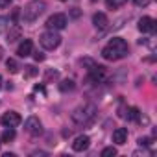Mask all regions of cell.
<instances>
[{
  "label": "cell",
  "mask_w": 157,
  "mask_h": 157,
  "mask_svg": "<svg viewBox=\"0 0 157 157\" xmlns=\"http://www.w3.org/2000/svg\"><path fill=\"white\" fill-rule=\"evenodd\" d=\"M129 54V46L124 39L120 37H113L104 48H102V57L107 61H118L122 57H126Z\"/></svg>",
  "instance_id": "obj_1"
},
{
  "label": "cell",
  "mask_w": 157,
  "mask_h": 157,
  "mask_svg": "<svg viewBox=\"0 0 157 157\" xmlns=\"http://www.w3.org/2000/svg\"><path fill=\"white\" fill-rule=\"evenodd\" d=\"M72 122L78 124V126H89L94 122L96 118V107L93 104H85V105H80V107H76L70 115Z\"/></svg>",
  "instance_id": "obj_2"
},
{
  "label": "cell",
  "mask_w": 157,
  "mask_h": 157,
  "mask_svg": "<svg viewBox=\"0 0 157 157\" xmlns=\"http://www.w3.org/2000/svg\"><path fill=\"white\" fill-rule=\"evenodd\" d=\"M46 10V4L43 2V0H32V2H28L22 10H21V15H22V21L24 22H33L37 21Z\"/></svg>",
  "instance_id": "obj_3"
},
{
  "label": "cell",
  "mask_w": 157,
  "mask_h": 157,
  "mask_svg": "<svg viewBox=\"0 0 157 157\" xmlns=\"http://www.w3.org/2000/svg\"><path fill=\"white\" fill-rule=\"evenodd\" d=\"M39 43L44 50H56L59 44H61V35L56 32V30H48V32H43L41 37H39Z\"/></svg>",
  "instance_id": "obj_4"
},
{
  "label": "cell",
  "mask_w": 157,
  "mask_h": 157,
  "mask_svg": "<svg viewBox=\"0 0 157 157\" xmlns=\"http://www.w3.org/2000/svg\"><path fill=\"white\" fill-rule=\"evenodd\" d=\"M67 24H68V21H67V15H63V13H54L46 21V28L48 30H56V32L57 30H63Z\"/></svg>",
  "instance_id": "obj_5"
},
{
  "label": "cell",
  "mask_w": 157,
  "mask_h": 157,
  "mask_svg": "<svg viewBox=\"0 0 157 157\" xmlns=\"http://www.w3.org/2000/svg\"><path fill=\"white\" fill-rule=\"evenodd\" d=\"M89 70V80L93 82V83H102V82H105V78H107V72H105V67H102V65H93L91 68H87Z\"/></svg>",
  "instance_id": "obj_6"
},
{
  "label": "cell",
  "mask_w": 157,
  "mask_h": 157,
  "mask_svg": "<svg viewBox=\"0 0 157 157\" xmlns=\"http://www.w3.org/2000/svg\"><path fill=\"white\" fill-rule=\"evenodd\" d=\"M24 129H26L30 135H41V133H43V124H41V120H39L37 117H30V118H26V122H24Z\"/></svg>",
  "instance_id": "obj_7"
},
{
  "label": "cell",
  "mask_w": 157,
  "mask_h": 157,
  "mask_svg": "<svg viewBox=\"0 0 157 157\" xmlns=\"http://www.w3.org/2000/svg\"><path fill=\"white\" fill-rule=\"evenodd\" d=\"M0 120H2V124H4L6 128H17V126L22 122V118H21V115H19L17 111H8V113H4Z\"/></svg>",
  "instance_id": "obj_8"
},
{
  "label": "cell",
  "mask_w": 157,
  "mask_h": 157,
  "mask_svg": "<svg viewBox=\"0 0 157 157\" xmlns=\"http://www.w3.org/2000/svg\"><path fill=\"white\" fill-rule=\"evenodd\" d=\"M137 28H139L140 33H153L155 32V21L151 17H142L139 21V26Z\"/></svg>",
  "instance_id": "obj_9"
},
{
  "label": "cell",
  "mask_w": 157,
  "mask_h": 157,
  "mask_svg": "<svg viewBox=\"0 0 157 157\" xmlns=\"http://www.w3.org/2000/svg\"><path fill=\"white\" fill-rule=\"evenodd\" d=\"M91 146V139L87 135H80V137H76L74 142H72V150L74 151H85L87 148Z\"/></svg>",
  "instance_id": "obj_10"
},
{
  "label": "cell",
  "mask_w": 157,
  "mask_h": 157,
  "mask_svg": "<svg viewBox=\"0 0 157 157\" xmlns=\"http://www.w3.org/2000/svg\"><path fill=\"white\" fill-rule=\"evenodd\" d=\"M32 52H33V43H32L30 39H24V41L19 44V48H17V56H19V57H28Z\"/></svg>",
  "instance_id": "obj_11"
},
{
  "label": "cell",
  "mask_w": 157,
  "mask_h": 157,
  "mask_svg": "<svg viewBox=\"0 0 157 157\" xmlns=\"http://www.w3.org/2000/svg\"><path fill=\"white\" fill-rule=\"evenodd\" d=\"M126 140H128V129L126 128H117L113 131V142L122 146V144H126Z\"/></svg>",
  "instance_id": "obj_12"
},
{
  "label": "cell",
  "mask_w": 157,
  "mask_h": 157,
  "mask_svg": "<svg viewBox=\"0 0 157 157\" xmlns=\"http://www.w3.org/2000/svg\"><path fill=\"white\" fill-rule=\"evenodd\" d=\"M93 24L98 28V30H105L107 28V24H109V21H107V15L105 13H94L93 15Z\"/></svg>",
  "instance_id": "obj_13"
},
{
  "label": "cell",
  "mask_w": 157,
  "mask_h": 157,
  "mask_svg": "<svg viewBox=\"0 0 157 157\" xmlns=\"http://www.w3.org/2000/svg\"><path fill=\"white\" fill-rule=\"evenodd\" d=\"M122 117H126L131 122H139L140 120V111H139V107H128L126 109V115H122Z\"/></svg>",
  "instance_id": "obj_14"
},
{
  "label": "cell",
  "mask_w": 157,
  "mask_h": 157,
  "mask_svg": "<svg viewBox=\"0 0 157 157\" xmlns=\"http://www.w3.org/2000/svg\"><path fill=\"white\" fill-rule=\"evenodd\" d=\"M13 139H15V129L13 128H6L2 131V137H0V140H2V142H11Z\"/></svg>",
  "instance_id": "obj_15"
},
{
  "label": "cell",
  "mask_w": 157,
  "mask_h": 157,
  "mask_svg": "<svg viewBox=\"0 0 157 157\" xmlns=\"http://www.w3.org/2000/svg\"><path fill=\"white\" fill-rule=\"evenodd\" d=\"M17 39H21V28H19V26H13V28L8 32V41H10V43H15Z\"/></svg>",
  "instance_id": "obj_16"
},
{
  "label": "cell",
  "mask_w": 157,
  "mask_h": 157,
  "mask_svg": "<svg viewBox=\"0 0 157 157\" xmlns=\"http://www.w3.org/2000/svg\"><path fill=\"white\" fill-rule=\"evenodd\" d=\"M74 87H76V85H74V82H72V80H63V82L59 83V91H61V93L74 91Z\"/></svg>",
  "instance_id": "obj_17"
},
{
  "label": "cell",
  "mask_w": 157,
  "mask_h": 157,
  "mask_svg": "<svg viewBox=\"0 0 157 157\" xmlns=\"http://www.w3.org/2000/svg\"><path fill=\"white\" fill-rule=\"evenodd\" d=\"M126 2H128V0H105V6H107L109 10H118V8H122Z\"/></svg>",
  "instance_id": "obj_18"
},
{
  "label": "cell",
  "mask_w": 157,
  "mask_h": 157,
  "mask_svg": "<svg viewBox=\"0 0 157 157\" xmlns=\"http://www.w3.org/2000/svg\"><path fill=\"white\" fill-rule=\"evenodd\" d=\"M6 67H8V70H10L11 74H17V72H19V65H17V61L11 59V57L6 61Z\"/></svg>",
  "instance_id": "obj_19"
},
{
  "label": "cell",
  "mask_w": 157,
  "mask_h": 157,
  "mask_svg": "<svg viewBox=\"0 0 157 157\" xmlns=\"http://www.w3.org/2000/svg\"><path fill=\"white\" fill-rule=\"evenodd\" d=\"M37 74H39V70H37L35 67H32V65L24 67V76H26V78H33V76H37Z\"/></svg>",
  "instance_id": "obj_20"
},
{
  "label": "cell",
  "mask_w": 157,
  "mask_h": 157,
  "mask_svg": "<svg viewBox=\"0 0 157 157\" xmlns=\"http://www.w3.org/2000/svg\"><path fill=\"white\" fill-rule=\"evenodd\" d=\"M113 155H117V148L115 146H107V148L102 150V157H113Z\"/></svg>",
  "instance_id": "obj_21"
},
{
  "label": "cell",
  "mask_w": 157,
  "mask_h": 157,
  "mask_svg": "<svg viewBox=\"0 0 157 157\" xmlns=\"http://www.w3.org/2000/svg\"><path fill=\"white\" fill-rule=\"evenodd\" d=\"M8 22H10V21H8L6 17H0V33H4V32H6V28L10 26Z\"/></svg>",
  "instance_id": "obj_22"
},
{
  "label": "cell",
  "mask_w": 157,
  "mask_h": 157,
  "mask_svg": "<svg viewBox=\"0 0 157 157\" xmlns=\"http://www.w3.org/2000/svg\"><path fill=\"white\" fill-rule=\"evenodd\" d=\"M135 2V6H139V8H146L148 4H150V0H133Z\"/></svg>",
  "instance_id": "obj_23"
},
{
  "label": "cell",
  "mask_w": 157,
  "mask_h": 157,
  "mask_svg": "<svg viewBox=\"0 0 157 157\" xmlns=\"http://www.w3.org/2000/svg\"><path fill=\"white\" fill-rule=\"evenodd\" d=\"M10 6H11V0H0V8H2V10L10 8Z\"/></svg>",
  "instance_id": "obj_24"
},
{
  "label": "cell",
  "mask_w": 157,
  "mask_h": 157,
  "mask_svg": "<svg viewBox=\"0 0 157 157\" xmlns=\"http://www.w3.org/2000/svg\"><path fill=\"white\" fill-rule=\"evenodd\" d=\"M139 144L140 146H150V139H146V137L144 139H139Z\"/></svg>",
  "instance_id": "obj_25"
},
{
  "label": "cell",
  "mask_w": 157,
  "mask_h": 157,
  "mask_svg": "<svg viewBox=\"0 0 157 157\" xmlns=\"http://www.w3.org/2000/svg\"><path fill=\"white\" fill-rule=\"evenodd\" d=\"M70 15H72L74 19H78V17H80V10H78V8H72V11H70Z\"/></svg>",
  "instance_id": "obj_26"
},
{
  "label": "cell",
  "mask_w": 157,
  "mask_h": 157,
  "mask_svg": "<svg viewBox=\"0 0 157 157\" xmlns=\"http://www.w3.org/2000/svg\"><path fill=\"white\" fill-rule=\"evenodd\" d=\"M35 59H37V61H43V59H44V56H43L41 52H37V54H35Z\"/></svg>",
  "instance_id": "obj_27"
},
{
  "label": "cell",
  "mask_w": 157,
  "mask_h": 157,
  "mask_svg": "<svg viewBox=\"0 0 157 157\" xmlns=\"http://www.w3.org/2000/svg\"><path fill=\"white\" fill-rule=\"evenodd\" d=\"M0 89H2V78H0Z\"/></svg>",
  "instance_id": "obj_28"
},
{
  "label": "cell",
  "mask_w": 157,
  "mask_h": 157,
  "mask_svg": "<svg viewBox=\"0 0 157 157\" xmlns=\"http://www.w3.org/2000/svg\"><path fill=\"white\" fill-rule=\"evenodd\" d=\"M0 57H2V48H0Z\"/></svg>",
  "instance_id": "obj_29"
},
{
  "label": "cell",
  "mask_w": 157,
  "mask_h": 157,
  "mask_svg": "<svg viewBox=\"0 0 157 157\" xmlns=\"http://www.w3.org/2000/svg\"><path fill=\"white\" fill-rule=\"evenodd\" d=\"M61 2H67V0H61Z\"/></svg>",
  "instance_id": "obj_30"
},
{
  "label": "cell",
  "mask_w": 157,
  "mask_h": 157,
  "mask_svg": "<svg viewBox=\"0 0 157 157\" xmlns=\"http://www.w3.org/2000/svg\"><path fill=\"white\" fill-rule=\"evenodd\" d=\"M0 144H2V140H0Z\"/></svg>",
  "instance_id": "obj_31"
}]
</instances>
